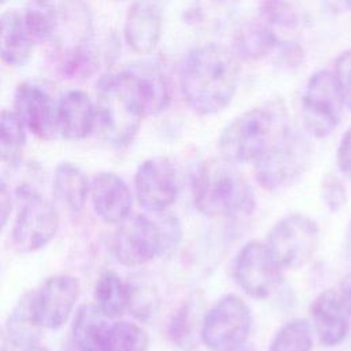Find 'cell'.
Instances as JSON below:
<instances>
[{"instance_id": "e575fe53", "label": "cell", "mask_w": 351, "mask_h": 351, "mask_svg": "<svg viewBox=\"0 0 351 351\" xmlns=\"http://www.w3.org/2000/svg\"><path fill=\"white\" fill-rule=\"evenodd\" d=\"M189 314H191L189 306L184 304L171 317L169 322V336L173 343L185 346L191 340L192 337L191 332L193 333V326L191 324Z\"/></svg>"}, {"instance_id": "9a60e30c", "label": "cell", "mask_w": 351, "mask_h": 351, "mask_svg": "<svg viewBox=\"0 0 351 351\" xmlns=\"http://www.w3.org/2000/svg\"><path fill=\"white\" fill-rule=\"evenodd\" d=\"M80 282L69 274L48 277L34 292V306L38 321L45 329L62 328L78 299Z\"/></svg>"}, {"instance_id": "484cf974", "label": "cell", "mask_w": 351, "mask_h": 351, "mask_svg": "<svg viewBox=\"0 0 351 351\" xmlns=\"http://www.w3.org/2000/svg\"><path fill=\"white\" fill-rule=\"evenodd\" d=\"M21 15L34 45L45 44L55 38L59 11L51 0H27Z\"/></svg>"}, {"instance_id": "8fae6325", "label": "cell", "mask_w": 351, "mask_h": 351, "mask_svg": "<svg viewBox=\"0 0 351 351\" xmlns=\"http://www.w3.org/2000/svg\"><path fill=\"white\" fill-rule=\"evenodd\" d=\"M59 229L56 207L40 193L25 197L12 228V243L21 252H34L48 245Z\"/></svg>"}, {"instance_id": "f35d334b", "label": "cell", "mask_w": 351, "mask_h": 351, "mask_svg": "<svg viewBox=\"0 0 351 351\" xmlns=\"http://www.w3.org/2000/svg\"><path fill=\"white\" fill-rule=\"evenodd\" d=\"M339 296L341 299V303L347 311V314L351 317V273L347 274L341 282H340V291Z\"/></svg>"}, {"instance_id": "5bb4252c", "label": "cell", "mask_w": 351, "mask_h": 351, "mask_svg": "<svg viewBox=\"0 0 351 351\" xmlns=\"http://www.w3.org/2000/svg\"><path fill=\"white\" fill-rule=\"evenodd\" d=\"M143 117L160 114L170 103L167 78L159 64L148 60L134 62L119 70Z\"/></svg>"}, {"instance_id": "7402d4cb", "label": "cell", "mask_w": 351, "mask_h": 351, "mask_svg": "<svg viewBox=\"0 0 351 351\" xmlns=\"http://www.w3.org/2000/svg\"><path fill=\"white\" fill-rule=\"evenodd\" d=\"M34 49L22 15L16 10H7L0 15V62L8 67L25 66Z\"/></svg>"}, {"instance_id": "1f68e13d", "label": "cell", "mask_w": 351, "mask_h": 351, "mask_svg": "<svg viewBox=\"0 0 351 351\" xmlns=\"http://www.w3.org/2000/svg\"><path fill=\"white\" fill-rule=\"evenodd\" d=\"M129 307L128 310L141 321L148 319L156 310L158 296L154 287L138 278L137 281L128 284Z\"/></svg>"}, {"instance_id": "7bdbcfd3", "label": "cell", "mask_w": 351, "mask_h": 351, "mask_svg": "<svg viewBox=\"0 0 351 351\" xmlns=\"http://www.w3.org/2000/svg\"><path fill=\"white\" fill-rule=\"evenodd\" d=\"M232 351H255L251 346H245V344H243L241 347H239V348H236V350H232Z\"/></svg>"}, {"instance_id": "836d02e7", "label": "cell", "mask_w": 351, "mask_h": 351, "mask_svg": "<svg viewBox=\"0 0 351 351\" xmlns=\"http://www.w3.org/2000/svg\"><path fill=\"white\" fill-rule=\"evenodd\" d=\"M344 107L351 110V49L341 52L332 71Z\"/></svg>"}, {"instance_id": "4dcf8cb0", "label": "cell", "mask_w": 351, "mask_h": 351, "mask_svg": "<svg viewBox=\"0 0 351 351\" xmlns=\"http://www.w3.org/2000/svg\"><path fill=\"white\" fill-rule=\"evenodd\" d=\"M259 19L270 27L295 29L299 25V15L289 0H259Z\"/></svg>"}, {"instance_id": "2e32d148", "label": "cell", "mask_w": 351, "mask_h": 351, "mask_svg": "<svg viewBox=\"0 0 351 351\" xmlns=\"http://www.w3.org/2000/svg\"><path fill=\"white\" fill-rule=\"evenodd\" d=\"M89 197L97 217L119 225L130 215L133 196L122 177L112 171H99L89 184Z\"/></svg>"}, {"instance_id": "f546056e", "label": "cell", "mask_w": 351, "mask_h": 351, "mask_svg": "<svg viewBox=\"0 0 351 351\" xmlns=\"http://www.w3.org/2000/svg\"><path fill=\"white\" fill-rule=\"evenodd\" d=\"M148 333L137 324L117 321L110 324L104 351H147Z\"/></svg>"}, {"instance_id": "7c38bea8", "label": "cell", "mask_w": 351, "mask_h": 351, "mask_svg": "<svg viewBox=\"0 0 351 351\" xmlns=\"http://www.w3.org/2000/svg\"><path fill=\"white\" fill-rule=\"evenodd\" d=\"M14 111L26 130L37 138L49 141L59 134L58 100L33 81L18 84L14 93Z\"/></svg>"}, {"instance_id": "cb8c5ba5", "label": "cell", "mask_w": 351, "mask_h": 351, "mask_svg": "<svg viewBox=\"0 0 351 351\" xmlns=\"http://www.w3.org/2000/svg\"><path fill=\"white\" fill-rule=\"evenodd\" d=\"M53 196L66 210L81 211L89 196L85 173L71 162L59 163L53 174Z\"/></svg>"}, {"instance_id": "52a82bcc", "label": "cell", "mask_w": 351, "mask_h": 351, "mask_svg": "<svg viewBox=\"0 0 351 351\" xmlns=\"http://www.w3.org/2000/svg\"><path fill=\"white\" fill-rule=\"evenodd\" d=\"M252 315L241 298L228 293L206 313L200 339L211 351H232L245 344L251 332Z\"/></svg>"}, {"instance_id": "83f0119b", "label": "cell", "mask_w": 351, "mask_h": 351, "mask_svg": "<svg viewBox=\"0 0 351 351\" xmlns=\"http://www.w3.org/2000/svg\"><path fill=\"white\" fill-rule=\"evenodd\" d=\"M26 128L15 111H0V162L15 166L26 145Z\"/></svg>"}, {"instance_id": "d6a6232c", "label": "cell", "mask_w": 351, "mask_h": 351, "mask_svg": "<svg viewBox=\"0 0 351 351\" xmlns=\"http://www.w3.org/2000/svg\"><path fill=\"white\" fill-rule=\"evenodd\" d=\"M321 197L329 211H340L347 204L344 182L336 174H326L321 182Z\"/></svg>"}, {"instance_id": "b9f144b4", "label": "cell", "mask_w": 351, "mask_h": 351, "mask_svg": "<svg viewBox=\"0 0 351 351\" xmlns=\"http://www.w3.org/2000/svg\"><path fill=\"white\" fill-rule=\"evenodd\" d=\"M23 351H49V350H48V348H45V347H41V346L36 344V346L29 347V348H26V350H23Z\"/></svg>"}, {"instance_id": "d4e9b609", "label": "cell", "mask_w": 351, "mask_h": 351, "mask_svg": "<svg viewBox=\"0 0 351 351\" xmlns=\"http://www.w3.org/2000/svg\"><path fill=\"white\" fill-rule=\"evenodd\" d=\"M95 304L78 308L73 324V339L78 351H104L110 324Z\"/></svg>"}, {"instance_id": "ab89813d", "label": "cell", "mask_w": 351, "mask_h": 351, "mask_svg": "<svg viewBox=\"0 0 351 351\" xmlns=\"http://www.w3.org/2000/svg\"><path fill=\"white\" fill-rule=\"evenodd\" d=\"M344 256L351 263V221L344 233Z\"/></svg>"}, {"instance_id": "ffe728a7", "label": "cell", "mask_w": 351, "mask_h": 351, "mask_svg": "<svg viewBox=\"0 0 351 351\" xmlns=\"http://www.w3.org/2000/svg\"><path fill=\"white\" fill-rule=\"evenodd\" d=\"M51 53L55 73L66 81H85L99 67V55L90 41L55 43Z\"/></svg>"}, {"instance_id": "8992f818", "label": "cell", "mask_w": 351, "mask_h": 351, "mask_svg": "<svg viewBox=\"0 0 351 351\" xmlns=\"http://www.w3.org/2000/svg\"><path fill=\"white\" fill-rule=\"evenodd\" d=\"M311 162V144L299 130L289 129L252 165L259 185L270 192L298 182Z\"/></svg>"}, {"instance_id": "e0dca14e", "label": "cell", "mask_w": 351, "mask_h": 351, "mask_svg": "<svg viewBox=\"0 0 351 351\" xmlns=\"http://www.w3.org/2000/svg\"><path fill=\"white\" fill-rule=\"evenodd\" d=\"M162 25L163 15L158 0H134L123 25L126 45L137 55L151 53L160 40Z\"/></svg>"}, {"instance_id": "60d3db41", "label": "cell", "mask_w": 351, "mask_h": 351, "mask_svg": "<svg viewBox=\"0 0 351 351\" xmlns=\"http://www.w3.org/2000/svg\"><path fill=\"white\" fill-rule=\"evenodd\" d=\"M8 340H7V336L5 333L1 332L0 329V351H8Z\"/></svg>"}, {"instance_id": "44dd1931", "label": "cell", "mask_w": 351, "mask_h": 351, "mask_svg": "<svg viewBox=\"0 0 351 351\" xmlns=\"http://www.w3.org/2000/svg\"><path fill=\"white\" fill-rule=\"evenodd\" d=\"M278 36L259 18L243 21L237 25L232 34V52L239 60H261L273 53Z\"/></svg>"}, {"instance_id": "ee69618b", "label": "cell", "mask_w": 351, "mask_h": 351, "mask_svg": "<svg viewBox=\"0 0 351 351\" xmlns=\"http://www.w3.org/2000/svg\"><path fill=\"white\" fill-rule=\"evenodd\" d=\"M7 0H0V4H3V3H5Z\"/></svg>"}, {"instance_id": "d6986e66", "label": "cell", "mask_w": 351, "mask_h": 351, "mask_svg": "<svg viewBox=\"0 0 351 351\" xmlns=\"http://www.w3.org/2000/svg\"><path fill=\"white\" fill-rule=\"evenodd\" d=\"M59 134L70 141L88 137L95 129V101L80 89L64 92L58 100Z\"/></svg>"}, {"instance_id": "7a4b0ae2", "label": "cell", "mask_w": 351, "mask_h": 351, "mask_svg": "<svg viewBox=\"0 0 351 351\" xmlns=\"http://www.w3.org/2000/svg\"><path fill=\"white\" fill-rule=\"evenodd\" d=\"M192 197L206 217L233 218L250 215L256 206L254 189L237 165L219 156L206 159L197 169Z\"/></svg>"}, {"instance_id": "d590c367", "label": "cell", "mask_w": 351, "mask_h": 351, "mask_svg": "<svg viewBox=\"0 0 351 351\" xmlns=\"http://www.w3.org/2000/svg\"><path fill=\"white\" fill-rule=\"evenodd\" d=\"M274 62L285 69H296L303 62V49L296 41H280L274 49Z\"/></svg>"}, {"instance_id": "8d00e7d4", "label": "cell", "mask_w": 351, "mask_h": 351, "mask_svg": "<svg viewBox=\"0 0 351 351\" xmlns=\"http://www.w3.org/2000/svg\"><path fill=\"white\" fill-rule=\"evenodd\" d=\"M336 162L339 170L351 180V126L346 130L343 137L340 138L337 152H336Z\"/></svg>"}, {"instance_id": "9c48e42d", "label": "cell", "mask_w": 351, "mask_h": 351, "mask_svg": "<svg viewBox=\"0 0 351 351\" xmlns=\"http://www.w3.org/2000/svg\"><path fill=\"white\" fill-rule=\"evenodd\" d=\"M343 107L332 71L318 70L311 74L300 100L302 122L306 132L317 138L328 137L337 128Z\"/></svg>"}, {"instance_id": "603a6c76", "label": "cell", "mask_w": 351, "mask_h": 351, "mask_svg": "<svg viewBox=\"0 0 351 351\" xmlns=\"http://www.w3.org/2000/svg\"><path fill=\"white\" fill-rule=\"evenodd\" d=\"M43 329L36 313L34 292H26L10 313L5 325L7 340L23 351L38 344Z\"/></svg>"}, {"instance_id": "4316f807", "label": "cell", "mask_w": 351, "mask_h": 351, "mask_svg": "<svg viewBox=\"0 0 351 351\" xmlns=\"http://www.w3.org/2000/svg\"><path fill=\"white\" fill-rule=\"evenodd\" d=\"M95 306L107 318L121 317L129 307L128 284L114 271L103 273L95 285Z\"/></svg>"}, {"instance_id": "6da1fadb", "label": "cell", "mask_w": 351, "mask_h": 351, "mask_svg": "<svg viewBox=\"0 0 351 351\" xmlns=\"http://www.w3.org/2000/svg\"><path fill=\"white\" fill-rule=\"evenodd\" d=\"M240 71V60L230 48L214 43L196 47L181 69L185 103L199 115L222 111L236 93Z\"/></svg>"}, {"instance_id": "ac0fdd59", "label": "cell", "mask_w": 351, "mask_h": 351, "mask_svg": "<svg viewBox=\"0 0 351 351\" xmlns=\"http://www.w3.org/2000/svg\"><path fill=\"white\" fill-rule=\"evenodd\" d=\"M313 329L321 344L336 347L344 341L348 332V314L339 292L325 289L317 295L310 307Z\"/></svg>"}, {"instance_id": "74e56055", "label": "cell", "mask_w": 351, "mask_h": 351, "mask_svg": "<svg viewBox=\"0 0 351 351\" xmlns=\"http://www.w3.org/2000/svg\"><path fill=\"white\" fill-rule=\"evenodd\" d=\"M12 211V196L10 186L0 178V230L8 222Z\"/></svg>"}, {"instance_id": "4fadbf2b", "label": "cell", "mask_w": 351, "mask_h": 351, "mask_svg": "<svg viewBox=\"0 0 351 351\" xmlns=\"http://www.w3.org/2000/svg\"><path fill=\"white\" fill-rule=\"evenodd\" d=\"M134 192L143 208L149 213L166 211L178 193L176 169L165 156L140 163L134 174Z\"/></svg>"}, {"instance_id": "f1b7e54d", "label": "cell", "mask_w": 351, "mask_h": 351, "mask_svg": "<svg viewBox=\"0 0 351 351\" xmlns=\"http://www.w3.org/2000/svg\"><path fill=\"white\" fill-rule=\"evenodd\" d=\"M313 330L308 321L295 318L285 322L273 336L269 351H311Z\"/></svg>"}, {"instance_id": "ba28073f", "label": "cell", "mask_w": 351, "mask_h": 351, "mask_svg": "<svg viewBox=\"0 0 351 351\" xmlns=\"http://www.w3.org/2000/svg\"><path fill=\"white\" fill-rule=\"evenodd\" d=\"M318 243V225L304 214L282 217L271 226L265 241L282 269H298L306 265L315 254Z\"/></svg>"}, {"instance_id": "30bf717a", "label": "cell", "mask_w": 351, "mask_h": 351, "mask_svg": "<svg viewBox=\"0 0 351 351\" xmlns=\"http://www.w3.org/2000/svg\"><path fill=\"white\" fill-rule=\"evenodd\" d=\"M281 269L266 244L252 240L237 252L232 273L244 293L254 299H265L281 285Z\"/></svg>"}, {"instance_id": "3957f363", "label": "cell", "mask_w": 351, "mask_h": 351, "mask_svg": "<svg viewBox=\"0 0 351 351\" xmlns=\"http://www.w3.org/2000/svg\"><path fill=\"white\" fill-rule=\"evenodd\" d=\"M289 129L285 106L270 100L233 118L221 132V156L236 163H254Z\"/></svg>"}, {"instance_id": "277c9868", "label": "cell", "mask_w": 351, "mask_h": 351, "mask_svg": "<svg viewBox=\"0 0 351 351\" xmlns=\"http://www.w3.org/2000/svg\"><path fill=\"white\" fill-rule=\"evenodd\" d=\"M158 215H129L118 225L112 237V252L121 265L143 266L177 248L181 240L178 219L165 211Z\"/></svg>"}, {"instance_id": "5b68a950", "label": "cell", "mask_w": 351, "mask_h": 351, "mask_svg": "<svg viewBox=\"0 0 351 351\" xmlns=\"http://www.w3.org/2000/svg\"><path fill=\"white\" fill-rule=\"evenodd\" d=\"M143 114L119 71L101 75L95 101V129L112 148H125L136 137Z\"/></svg>"}]
</instances>
